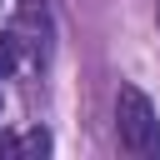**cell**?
<instances>
[{
  "mask_svg": "<svg viewBox=\"0 0 160 160\" xmlns=\"http://www.w3.org/2000/svg\"><path fill=\"white\" fill-rule=\"evenodd\" d=\"M50 150V135L45 130H30V135H0V155H45Z\"/></svg>",
  "mask_w": 160,
  "mask_h": 160,
  "instance_id": "cell-2",
  "label": "cell"
},
{
  "mask_svg": "<svg viewBox=\"0 0 160 160\" xmlns=\"http://www.w3.org/2000/svg\"><path fill=\"white\" fill-rule=\"evenodd\" d=\"M15 60H20V45H15V35L5 30V35H0V80L15 70Z\"/></svg>",
  "mask_w": 160,
  "mask_h": 160,
  "instance_id": "cell-3",
  "label": "cell"
},
{
  "mask_svg": "<svg viewBox=\"0 0 160 160\" xmlns=\"http://www.w3.org/2000/svg\"><path fill=\"white\" fill-rule=\"evenodd\" d=\"M115 135L130 155H145V160L160 155V120H155V105L145 100V90H135V85L115 90Z\"/></svg>",
  "mask_w": 160,
  "mask_h": 160,
  "instance_id": "cell-1",
  "label": "cell"
}]
</instances>
